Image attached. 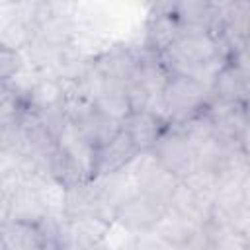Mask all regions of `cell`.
I'll use <instances>...</instances> for the list:
<instances>
[{"instance_id":"1","label":"cell","mask_w":250,"mask_h":250,"mask_svg":"<svg viewBox=\"0 0 250 250\" xmlns=\"http://www.w3.org/2000/svg\"><path fill=\"white\" fill-rule=\"evenodd\" d=\"M221 39L213 33L184 31L180 39L162 53L164 64L172 74L189 76L199 64H205L215 59H223Z\"/></svg>"},{"instance_id":"19","label":"cell","mask_w":250,"mask_h":250,"mask_svg":"<svg viewBox=\"0 0 250 250\" xmlns=\"http://www.w3.org/2000/svg\"><path fill=\"white\" fill-rule=\"evenodd\" d=\"M242 193H244V201H246V205L250 209V172H248V176L242 182Z\"/></svg>"},{"instance_id":"4","label":"cell","mask_w":250,"mask_h":250,"mask_svg":"<svg viewBox=\"0 0 250 250\" xmlns=\"http://www.w3.org/2000/svg\"><path fill=\"white\" fill-rule=\"evenodd\" d=\"M57 146L59 150L68 156L76 168L84 174L86 180L94 178V170H96V146L86 139V135L80 131V127L74 121H66V125L61 129V133L57 135Z\"/></svg>"},{"instance_id":"15","label":"cell","mask_w":250,"mask_h":250,"mask_svg":"<svg viewBox=\"0 0 250 250\" xmlns=\"http://www.w3.org/2000/svg\"><path fill=\"white\" fill-rule=\"evenodd\" d=\"M35 27L12 18V16H2L0 21V49H8V51H16L21 53L29 47L31 39H33Z\"/></svg>"},{"instance_id":"5","label":"cell","mask_w":250,"mask_h":250,"mask_svg":"<svg viewBox=\"0 0 250 250\" xmlns=\"http://www.w3.org/2000/svg\"><path fill=\"white\" fill-rule=\"evenodd\" d=\"M166 209H168L166 205L139 193L117 209L115 221L135 232H143V230H150L166 213Z\"/></svg>"},{"instance_id":"14","label":"cell","mask_w":250,"mask_h":250,"mask_svg":"<svg viewBox=\"0 0 250 250\" xmlns=\"http://www.w3.org/2000/svg\"><path fill=\"white\" fill-rule=\"evenodd\" d=\"M94 107H96L102 115L123 123V121L133 113L131 104H129V98H127V84L107 80V86H105V90L102 92V96L96 100Z\"/></svg>"},{"instance_id":"6","label":"cell","mask_w":250,"mask_h":250,"mask_svg":"<svg viewBox=\"0 0 250 250\" xmlns=\"http://www.w3.org/2000/svg\"><path fill=\"white\" fill-rule=\"evenodd\" d=\"M96 68L111 82H121L127 84L139 70L141 64V55L127 47H115V49H105L98 59H96Z\"/></svg>"},{"instance_id":"7","label":"cell","mask_w":250,"mask_h":250,"mask_svg":"<svg viewBox=\"0 0 250 250\" xmlns=\"http://www.w3.org/2000/svg\"><path fill=\"white\" fill-rule=\"evenodd\" d=\"M174 6L176 4H166L162 12H156L150 16L148 25H146V43L152 51H168L182 35V25L178 18L174 16Z\"/></svg>"},{"instance_id":"18","label":"cell","mask_w":250,"mask_h":250,"mask_svg":"<svg viewBox=\"0 0 250 250\" xmlns=\"http://www.w3.org/2000/svg\"><path fill=\"white\" fill-rule=\"evenodd\" d=\"M21 66H23V53L0 49V74L4 82L10 80Z\"/></svg>"},{"instance_id":"20","label":"cell","mask_w":250,"mask_h":250,"mask_svg":"<svg viewBox=\"0 0 250 250\" xmlns=\"http://www.w3.org/2000/svg\"><path fill=\"white\" fill-rule=\"evenodd\" d=\"M240 47H242V49H244V51H246V53L250 55V35H248V37H246V39L242 41V45H240Z\"/></svg>"},{"instance_id":"8","label":"cell","mask_w":250,"mask_h":250,"mask_svg":"<svg viewBox=\"0 0 250 250\" xmlns=\"http://www.w3.org/2000/svg\"><path fill=\"white\" fill-rule=\"evenodd\" d=\"M162 123L164 121L150 111H137L123 121V131L129 135L137 150H152L164 133Z\"/></svg>"},{"instance_id":"16","label":"cell","mask_w":250,"mask_h":250,"mask_svg":"<svg viewBox=\"0 0 250 250\" xmlns=\"http://www.w3.org/2000/svg\"><path fill=\"white\" fill-rule=\"evenodd\" d=\"M64 98H66V92H64L62 80H59L57 76L43 74L41 80L37 82V86L33 88V92H31V96H29L27 102L33 107V111H41V109L55 107V105L62 104Z\"/></svg>"},{"instance_id":"11","label":"cell","mask_w":250,"mask_h":250,"mask_svg":"<svg viewBox=\"0 0 250 250\" xmlns=\"http://www.w3.org/2000/svg\"><path fill=\"white\" fill-rule=\"evenodd\" d=\"M211 94L215 96V100H221V102L244 104L250 98V80L244 78L234 64H225L215 80Z\"/></svg>"},{"instance_id":"3","label":"cell","mask_w":250,"mask_h":250,"mask_svg":"<svg viewBox=\"0 0 250 250\" xmlns=\"http://www.w3.org/2000/svg\"><path fill=\"white\" fill-rule=\"evenodd\" d=\"M158 162L174 172L180 180L186 178L193 168H195V154L191 145L188 143V139L178 131V129H168L162 133V137L158 139L156 146L152 148Z\"/></svg>"},{"instance_id":"9","label":"cell","mask_w":250,"mask_h":250,"mask_svg":"<svg viewBox=\"0 0 250 250\" xmlns=\"http://www.w3.org/2000/svg\"><path fill=\"white\" fill-rule=\"evenodd\" d=\"M139 150L135 148V145L131 143L129 135L125 131H121L111 143H107L105 146L96 150V170H94V178L96 176H107L113 174L121 168L127 166V162L137 154Z\"/></svg>"},{"instance_id":"17","label":"cell","mask_w":250,"mask_h":250,"mask_svg":"<svg viewBox=\"0 0 250 250\" xmlns=\"http://www.w3.org/2000/svg\"><path fill=\"white\" fill-rule=\"evenodd\" d=\"M207 227L211 234L209 250H250V240L244 230L236 227Z\"/></svg>"},{"instance_id":"12","label":"cell","mask_w":250,"mask_h":250,"mask_svg":"<svg viewBox=\"0 0 250 250\" xmlns=\"http://www.w3.org/2000/svg\"><path fill=\"white\" fill-rule=\"evenodd\" d=\"M4 250H47V242L39 232L37 225L10 221L2 229Z\"/></svg>"},{"instance_id":"13","label":"cell","mask_w":250,"mask_h":250,"mask_svg":"<svg viewBox=\"0 0 250 250\" xmlns=\"http://www.w3.org/2000/svg\"><path fill=\"white\" fill-rule=\"evenodd\" d=\"M197 229H201V227L195 225V223H191L189 219H186V217H182V215L166 209V213L160 217V221L150 230L158 238H162L166 244H170V246H182V244H186L191 238V234Z\"/></svg>"},{"instance_id":"2","label":"cell","mask_w":250,"mask_h":250,"mask_svg":"<svg viewBox=\"0 0 250 250\" xmlns=\"http://www.w3.org/2000/svg\"><path fill=\"white\" fill-rule=\"evenodd\" d=\"M211 92L197 84L189 76L172 74L168 86L162 92V105L168 115V121H186L199 113L201 105L207 102Z\"/></svg>"},{"instance_id":"10","label":"cell","mask_w":250,"mask_h":250,"mask_svg":"<svg viewBox=\"0 0 250 250\" xmlns=\"http://www.w3.org/2000/svg\"><path fill=\"white\" fill-rule=\"evenodd\" d=\"M180 182L182 180L174 172L166 170L160 162H154L139 178V189H141L143 195H146V197H150V199L168 207V203H170L176 188L180 186Z\"/></svg>"}]
</instances>
